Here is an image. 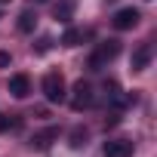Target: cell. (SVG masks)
<instances>
[{"label":"cell","instance_id":"cell-8","mask_svg":"<svg viewBox=\"0 0 157 157\" xmlns=\"http://www.w3.org/2000/svg\"><path fill=\"white\" fill-rule=\"evenodd\" d=\"M83 37H86V34H83L80 28H68V31L62 34V46H80Z\"/></svg>","mask_w":157,"mask_h":157},{"label":"cell","instance_id":"cell-13","mask_svg":"<svg viewBox=\"0 0 157 157\" xmlns=\"http://www.w3.org/2000/svg\"><path fill=\"white\" fill-rule=\"evenodd\" d=\"M6 65H10V52L0 49V68H6Z\"/></svg>","mask_w":157,"mask_h":157},{"label":"cell","instance_id":"cell-10","mask_svg":"<svg viewBox=\"0 0 157 157\" xmlns=\"http://www.w3.org/2000/svg\"><path fill=\"white\" fill-rule=\"evenodd\" d=\"M52 13H56V19H59V22H68V19H71V13H74V0H62V3H59Z\"/></svg>","mask_w":157,"mask_h":157},{"label":"cell","instance_id":"cell-5","mask_svg":"<svg viewBox=\"0 0 157 157\" xmlns=\"http://www.w3.org/2000/svg\"><path fill=\"white\" fill-rule=\"evenodd\" d=\"M129 154H132V142H126V139L105 142V157H129Z\"/></svg>","mask_w":157,"mask_h":157},{"label":"cell","instance_id":"cell-7","mask_svg":"<svg viewBox=\"0 0 157 157\" xmlns=\"http://www.w3.org/2000/svg\"><path fill=\"white\" fill-rule=\"evenodd\" d=\"M151 62V43H142L136 52H132V71H145Z\"/></svg>","mask_w":157,"mask_h":157},{"label":"cell","instance_id":"cell-6","mask_svg":"<svg viewBox=\"0 0 157 157\" xmlns=\"http://www.w3.org/2000/svg\"><path fill=\"white\" fill-rule=\"evenodd\" d=\"M10 93L16 96V99H25L28 93H31V80L25 74H16V77H10Z\"/></svg>","mask_w":157,"mask_h":157},{"label":"cell","instance_id":"cell-9","mask_svg":"<svg viewBox=\"0 0 157 157\" xmlns=\"http://www.w3.org/2000/svg\"><path fill=\"white\" fill-rule=\"evenodd\" d=\"M34 25H37V16H34L31 10H22V13H19V31L28 34V31H34Z\"/></svg>","mask_w":157,"mask_h":157},{"label":"cell","instance_id":"cell-4","mask_svg":"<svg viewBox=\"0 0 157 157\" xmlns=\"http://www.w3.org/2000/svg\"><path fill=\"white\" fill-rule=\"evenodd\" d=\"M114 28L117 31H129V28H136L139 25V10H132V6H123V10H117L114 13Z\"/></svg>","mask_w":157,"mask_h":157},{"label":"cell","instance_id":"cell-2","mask_svg":"<svg viewBox=\"0 0 157 157\" xmlns=\"http://www.w3.org/2000/svg\"><path fill=\"white\" fill-rule=\"evenodd\" d=\"M40 90H43V96H46V102H49V105L65 102V80H62V74H59V71H49V74L43 77Z\"/></svg>","mask_w":157,"mask_h":157},{"label":"cell","instance_id":"cell-3","mask_svg":"<svg viewBox=\"0 0 157 157\" xmlns=\"http://www.w3.org/2000/svg\"><path fill=\"white\" fill-rule=\"evenodd\" d=\"M71 93H74V96H71V108H74V111H83V108L93 105V86H90L86 80H77Z\"/></svg>","mask_w":157,"mask_h":157},{"label":"cell","instance_id":"cell-14","mask_svg":"<svg viewBox=\"0 0 157 157\" xmlns=\"http://www.w3.org/2000/svg\"><path fill=\"white\" fill-rule=\"evenodd\" d=\"M6 126H10V117H3V114H0V132H3Z\"/></svg>","mask_w":157,"mask_h":157},{"label":"cell","instance_id":"cell-1","mask_svg":"<svg viewBox=\"0 0 157 157\" xmlns=\"http://www.w3.org/2000/svg\"><path fill=\"white\" fill-rule=\"evenodd\" d=\"M117 52H120V43L117 40H108V43H99L96 46V52L90 56V71H102V68H108V62H114L117 59Z\"/></svg>","mask_w":157,"mask_h":157},{"label":"cell","instance_id":"cell-11","mask_svg":"<svg viewBox=\"0 0 157 157\" xmlns=\"http://www.w3.org/2000/svg\"><path fill=\"white\" fill-rule=\"evenodd\" d=\"M52 139H59V129H46V132H40V136H34L31 142H34L37 148H46V145H49Z\"/></svg>","mask_w":157,"mask_h":157},{"label":"cell","instance_id":"cell-12","mask_svg":"<svg viewBox=\"0 0 157 157\" xmlns=\"http://www.w3.org/2000/svg\"><path fill=\"white\" fill-rule=\"evenodd\" d=\"M86 139H90V132L77 126V129L71 132V148H83V145H86Z\"/></svg>","mask_w":157,"mask_h":157}]
</instances>
